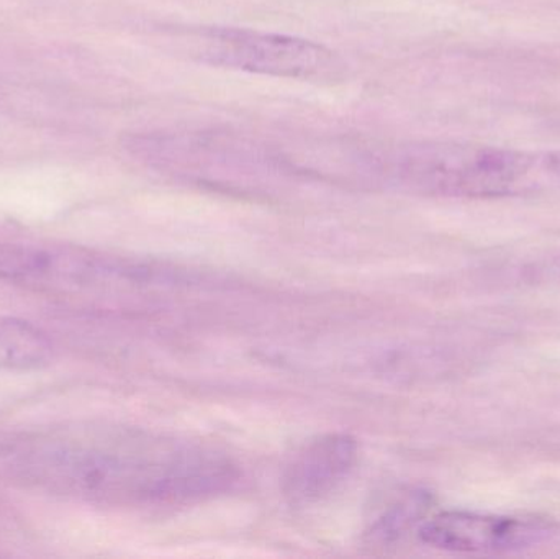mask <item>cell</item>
Segmentation results:
<instances>
[{"label":"cell","instance_id":"obj_4","mask_svg":"<svg viewBox=\"0 0 560 559\" xmlns=\"http://www.w3.org/2000/svg\"><path fill=\"white\" fill-rule=\"evenodd\" d=\"M125 150L150 166L179 174L207 176L222 171L276 170V151L222 131H151L127 137Z\"/></svg>","mask_w":560,"mask_h":559},{"label":"cell","instance_id":"obj_3","mask_svg":"<svg viewBox=\"0 0 560 559\" xmlns=\"http://www.w3.org/2000/svg\"><path fill=\"white\" fill-rule=\"evenodd\" d=\"M192 58L219 68L300 81H328L341 59L326 46L299 36L253 28H202L184 38Z\"/></svg>","mask_w":560,"mask_h":559},{"label":"cell","instance_id":"obj_9","mask_svg":"<svg viewBox=\"0 0 560 559\" xmlns=\"http://www.w3.org/2000/svg\"><path fill=\"white\" fill-rule=\"evenodd\" d=\"M505 275L512 276L516 284L551 286L560 284V248L538 253L535 258L513 266Z\"/></svg>","mask_w":560,"mask_h":559},{"label":"cell","instance_id":"obj_5","mask_svg":"<svg viewBox=\"0 0 560 559\" xmlns=\"http://www.w3.org/2000/svg\"><path fill=\"white\" fill-rule=\"evenodd\" d=\"M558 525L536 515H497L446 511L418 527L421 544L450 554L509 555L548 544Z\"/></svg>","mask_w":560,"mask_h":559},{"label":"cell","instance_id":"obj_7","mask_svg":"<svg viewBox=\"0 0 560 559\" xmlns=\"http://www.w3.org/2000/svg\"><path fill=\"white\" fill-rule=\"evenodd\" d=\"M51 358L52 341L42 328L0 315V371L36 370Z\"/></svg>","mask_w":560,"mask_h":559},{"label":"cell","instance_id":"obj_1","mask_svg":"<svg viewBox=\"0 0 560 559\" xmlns=\"http://www.w3.org/2000/svg\"><path fill=\"white\" fill-rule=\"evenodd\" d=\"M3 471L36 491L108 508L183 505L222 494L238 478L226 456L115 427L30 430L0 443Z\"/></svg>","mask_w":560,"mask_h":559},{"label":"cell","instance_id":"obj_6","mask_svg":"<svg viewBox=\"0 0 560 559\" xmlns=\"http://www.w3.org/2000/svg\"><path fill=\"white\" fill-rule=\"evenodd\" d=\"M358 442L346 433H328L303 445L282 473L283 498L295 508L316 504L331 496L354 471Z\"/></svg>","mask_w":560,"mask_h":559},{"label":"cell","instance_id":"obj_8","mask_svg":"<svg viewBox=\"0 0 560 559\" xmlns=\"http://www.w3.org/2000/svg\"><path fill=\"white\" fill-rule=\"evenodd\" d=\"M430 502V496L421 491H410L397 499L369 531L371 545L388 547L405 537L411 528L420 527L421 522L428 517Z\"/></svg>","mask_w":560,"mask_h":559},{"label":"cell","instance_id":"obj_2","mask_svg":"<svg viewBox=\"0 0 560 559\" xmlns=\"http://www.w3.org/2000/svg\"><path fill=\"white\" fill-rule=\"evenodd\" d=\"M368 161L395 183L428 196L505 199L560 194V151L427 141L377 154L368 151Z\"/></svg>","mask_w":560,"mask_h":559}]
</instances>
